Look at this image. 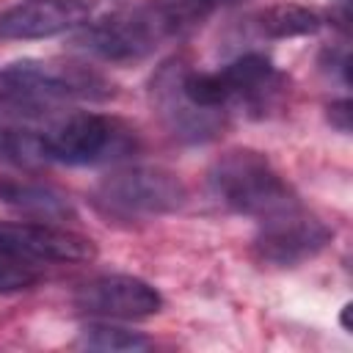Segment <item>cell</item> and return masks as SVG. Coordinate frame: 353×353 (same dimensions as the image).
Segmentation results:
<instances>
[{
    "instance_id": "1",
    "label": "cell",
    "mask_w": 353,
    "mask_h": 353,
    "mask_svg": "<svg viewBox=\"0 0 353 353\" xmlns=\"http://www.w3.org/2000/svg\"><path fill=\"white\" fill-rule=\"evenodd\" d=\"M201 14L188 0H149L135 8L85 22L74 47L110 63H130L152 55L163 41L190 30Z\"/></svg>"
},
{
    "instance_id": "2",
    "label": "cell",
    "mask_w": 353,
    "mask_h": 353,
    "mask_svg": "<svg viewBox=\"0 0 353 353\" xmlns=\"http://www.w3.org/2000/svg\"><path fill=\"white\" fill-rule=\"evenodd\" d=\"M113 83L72 61L25 58L0 66V119H44L72 99H108Z\"/></svg>"
},
{
    "instance_id": "3",
    "label": "cell",
    "mask_w": 353,
    "mask_h": 353,
    "mask_svg": "<svg viewBox=\"0 0 353 353\" xmlns=\"http://www.w3.org/2000/svg\"><path fill=\"white\" fill-rule=\"evenodd\" d=\"M284 74L262 52H243L234 61L218 69H193L182 66V91L185 97L215 113L240 110L245 116H268L279 108L284 97Z\"/></svg>"
},
{
    "instance_id": "4",
    "label": "cell",
    "mask_w": 353,
    "mask_h": 353,
    "mask_svg": "<svg viewBox=\"0 0 353 353\" xmlns=\"http://www.w3.org/2000/svg\"><path fill=\"white\" fill-rule=\"evenodd\" d=\"M207 188L226 210L248 215L256 223L301 204L268 154L248 146L221 152L207 168Z\"/></svg>"
},
{
    "instance_id": "5",
    "label": "cell",
    "mask_w": 353,
    "mask_h": 353,
    "mask_svg": "<svg viewBox=\"0 0 353 353\" xmlns=\"http://www.w3.org/2000/svg\"><path fill=\"white\" fill-rule=\"evenodd\" d=\"M47 163L102 165L138 152V132L127 121L91 110H72L41 121Z\"/></svg>"
},
{
    "instance_id": "6",
    "label": "cell",
    "mask_w": 353,
    "mask_h": 353,
    "mask_svg": "<svg viewBox=\"0 0 353 353\" xmlns=\"http://www.w3.org/2000/svg\"><path fill=\"white\" fill-rule=\"evenodd\" d=\"M91 199L108 218L146 221L176 212L188 199V188L179 174L163 165H127L102 176Z\"/></svg>"
},
{
    "instance_id": "7",
    "label": "cell",
    "mask_w": 353,
    "mask_h": 353,
    "mask_svg": "<svg viewBox=\"0 0 353 353\" xmlns=\"http://www.w3.org/2000/svg\"><path fill=\"white\" fill-rule=\"evenodd\" d=\"M334 237V229L312 215L303 204H295L273 218L259 221L254 251L262 262L276 268H295L317 256Z\"/></svg>"
},
{
    "instance_id": "8",
    "label": "cell",
    "mask_w": 353,
    "mask_h": 353,
    "mask_svg": "<svg viewBox=\"0 0 353 353\" xmlns=\"http://www.w3.org/2000/svg\"><path fill=\"white\" fill-rule=\"evenodd\" d=\"M182 66H185L182 58H171L154 72V77L149 83L152 105L174 138L188 141V143H207L223 132L229 116L215 113V110H204L185 97Z\"/></svg>"
},
{
    "instance_id": "9",
    "label": "cell",
    "mask_w": 353,
    "mask_h": 353,
    "mask_svg": "<svg viewBox=\"0 0 353 353\" xmlns=\"http://www.w3.org/2000/svg\"><path fill=\"white\" fill-rule=\"evenodd\" d=\"M72 301L83 314L99 320H143L163 309V295L157 287L127 273L88 279L74 290Z\"/></svg>"
},
{
    "instance_id": "10",
    "label": "cell",
    "mask_w": 353,
    "mask_h": 353,
    "mask_svg": "<svg viewBox=\"0 0 353 353\" xmlns=\"http://www.w3.org/2000/svg\"><path fill=\"white\" fill-rule=\"evenodd\" d=\"M0 254L44 265V262H88L97 256L91 237L47 221H0Z\"/></svg>"
},
{
    "instance_id": "11",
    "label": "cell",
    "mask_w": 353,
    "mask_h": 353,
    "mask_svg": "<svg viewBox=\"0 0 353 353\" xmlns=\"http://www.w3.org/2000/svg\"><path fill=\"white\" fill-rule=\"evenodd\" d=\"M97 8V0H22L0 11L3 41L50 39L83 28Z\"/></svg>"
},
{
    "instance_id": "12",
    "label": "cell",
    "mask_w": 353,
    "mask_h": 353,
    "mask_svg": "<svg viewBox=\"0 0 353 353\" xmlns=\"http://www.w3.org/2000/svg\"><path fill=\"white\" fill-rule=\"evenodd\" d=\"M0 201L36 221H72L77 215L66 193L36 179L0 176Z\"/></svg>"
},
{
    "instance_id": "13",
    "label": "cell",
    "mask_w": 353,
    "mask_h": 353,
    "mask_svg": "<svg viewBox=\"0 0 353 353\" xmlns=\"http://www.w3.org/2000/svg\"><path fill=\"white\" fill-rule=\"evenodd\" d=\"M41 121L44 119H0V160L19 168L47 165Z\"/></svg>"
},
{
    "instance_id": "14",
    "label": "cell",
    "mask_w": 353,
    "mask_h": 353,
    "mask_svg": "<svg viewBox=\"0 0 353 353\" xmlns=\"http://www.w3.org/2000/svg\"><path fill=\"white\" fill-rule=\"evenodd\" d=\"M251 28L262 39H295L317 33L323 28V17L314 8L298 3H279L256 11L251 17Z\"/></svg>"
},
{
    "instance_id": "15",
    "label": "cell",
    "mask_w": 353,
    "mask_h": 353,
    "mask_svg": "<svg viewBox=\"0 0 353 353\" xmlns=\"http://www.w3.org/2000/svg\"><path fill=\"white\" fill-rule=\"evenodd\" d=\"M80 347H88V350H110V353H130V350H143L149 347V336H143L141 331H130V328H121V325H110L108 320L105 323H88L83 331H80V339H77Z\"/></svg>"
},
{
    "instance_id": "16",
    "label": "cell",
    "mask_w": 353,
    "mask_h": 353,
    "mask_svg": "<svg viewBox=\"0 0 353 353\" xmlns=\"http://www.w3.org/2000/svg\"><path fill=\"white\" fill-rule=\"evenodd\" d=\"M39 281V270L33 262L0 254V295L6 292H19V290H30Z\"/></svg>"
},
{
    "instance_id": "17",
    "label": "cell",
    "mask_w": 353,
    "mask_h": 353,
    "mask_svg": "<svg viewBox=\"0 0 353 353\" xmlns=\"http://www.w3.org/2000/svg\"><path fill=\"white\" fill-rule=\"evenodd\" d=\"M328 119L339 132H350V99H339L328 105Z\"/></svg>"
},
{
    "instance_id": "18",
    "label": "cell",
    "mask_w": 353,
    "mask_h": 353,
    "mask_svg": "<svg viewBox=\"0 0 353 353\" xmlns=\"http://www.w3.org/2000/svg\"><path fill=\"white\" fill-rule=\"evenodd\" d=\"M188 3L204 17V14H210L215 6H226V3H237V0H188Z\"/></svg>"
}]
</instances>
